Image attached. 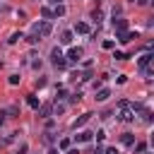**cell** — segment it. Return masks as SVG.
Masks as SVG:
<instances>
[{"label":"cell","mask_w":154,"mask_h":154,"mask_svg":"<svg viewBox=\"0 0 154 154\" xmlns=\"http://www.w3.org/2000/svg\"><path fill=\"white\" fill-rule=\"evenodd\" d=\"M118 108H120V120L123 123H132L135 120V111H132V103L128 99H120L118 101Z\"/></svg>","instance_id":"6da1fadb"},{"label":"cell","mask_w":154,"mask_h":154,"mask_svg":"<svg viewBox=\"0 0 154 154\" xmlns=\"http://www.w3.org/2000/svg\"><path fill=\"white\" fill-rule=\"evenodd\" d=\"M53 31V26H51V22H38V24H34V36H38V38H46L48 34Z\"/></svg>","instance_id":"7a4b0ae2"},{"label":"cell","mask_w":154,"mask_h":154,"mask_svg":"<svg viewBox=\"0 0 154 154\" xmlns=\"http://www.w3.org/2000/svg\"><path fill=\"white\" fill-rule=\"evenodd\" d=\"M51 63H53L55 67H60V70H63V67L67 65V60H65V55H63V51H60L58 46H55V48L51 51Z\"/></svg>","instance_id":"3957f363"},{"label":"cell","mask_w":154,"mask_h":154,"mask_svg":"<svg viewBox=\"0 0 154 154\" xmlns=\"http://www.w3.org/2000/svg\"><path fill=\"white\" fill-rule=\"evenodd\" d=\"M113 26H116V31H128V19L118 17V19H113Z\"/></svg>","instance_id":"277c9868"},{"label":"cell","mask_w":154,"mask_h":154,"mask_svg":"<svg viewBox=\"0 0 154 154\" xmlns=\"http://www.w3.org/2000/svg\"><path fill=\"white\" fill-rule=\"evenodd\" d=\"M132 38H137L132 31H118V41H120V43H130Z\"/></svg>","instance_id":"5b68a950"},{"label":"cell","mask_w":154,"mask_h":154,"mask_svg":"<svg viewBox=\"0 0 154 154\" xmlns=\"http://www.w3.org/2000/svg\"><path fill=\"white\" fill-rule=\"evenodd\" d=\"M79 58H82V48H70V51H67V60H70V63H77Z\"/></svg>","instance_id":"8992f818"},{"label":"cell","mask_w":154,"mask_h":154,"mask_svg":"<svg viewBox=\"0 0 154 154\" xmlns=\"http://www.w3.org/2000/svg\"><path fill=\"white\" fill-rule=\"evenodd\" d=\"M36 111H38V116H41V118H48V116L53 113V106H51V103H41Z\"/></svg>","instance_id":"52a82bcc"},{"label":"cell","mask_w":154,"mask_h":154,"mask_svg":"<svg viewBox=\"0 0 154 154\" xmlns=\"http://www.w3.org/2000/svg\"><path fill=\"white\" fill-rule=\"evenodd\" d=\"M89 118H91V113H82V116H79V118L72 123V128H75V130H77V128H82L84 123H89Z\"/></svg>","instance_id":"ba28073f"},{"label":"cell","mask_w":154,"mask_h":154,"mask_svg":"<svg viewBox=\"0 0 154 154\" xmlns=\"http://www.w3.org/2000/svg\"><path fill=\"white\" fill-rule=\"evenodd\" d=\"M108 96H111V89H106V87H101V89L96 91V96H94V99H96V101H106Z\"/></svg>","instance_id":"9c48e42d"},{"label":"cell","mask_w":154,"mask_h":154,"mask_svg":"<svg viewBox=\"0 0 154 154\" xmlns=\"http://www.w3.org/2000/svg\"><path fill=\"white\" fill-rule=\"evenodd\" d=\"M75 31H77V34H89L91 29H89L87 22H77V24H75Z\"/></svg>","instance_id":"30bf717a"},{"label":"cell","mask_w":154,"mask_h":154,"mask_svg":"<svg viewBox=\"0 0 154 154\" xmlns=\"http://www.w3.org/2000/svg\"><path fill=\"white\" fill-rule=\"evenodd\" d=\"M58 41H60V43H63V46H70V43H72V31H63V34H60V38H58Z\"/></svg>","instance_id":"8fae6325"},{"label":"cell","mask_w":154,"mask_h":154,"mask_svg":"<svg viewBox=\"0 0 154 154\" xmlns=\"http://www.w3.org/2000/svg\"><path fill=\"white\" fill-rule=\"evenodd\" d=\"M120 142L130 147V144H135V135H132V132H123V135H120Z\"/></svg>","instance_id":"7c38bea8"},{"label":"cell","mask_w":154,"mask_h":154,"mask_svg":"<svg viewBox=\"0 0 154 154\" xmlns=\"http://www.w3.org/2000/svg\"><path fill=\"white\" fill-rule=\"evenodd\" d=\"M149 63H152V53H144V55L140 58V70H144V67H149Z\"/></svg>","instance_id":"4fadbf2b"},{"label":"cell","mask_w":154,"mask_h":154,"mask_svg":"<svg viewBox=\"0 0 154 154\" xmlns=\"http://www.w3.org/2000/svg\"><path fill=\"white\" fill-rule=\"evenodd\" d=\"M91 135H94V132H89V130H84V132H79V135H75V140H77V142H89V140H91Z\"/></svg>","instance_id":"5bb4252c"},{"label":"cell","mask_w":154,"mask_h":154,"mask_svg":"<svg viewBox=\"0 0 154 154\" xmlns=\"http://www.w3.org/2000/svg\"><path fill=\"white\" fill-rule=\"evenodd\" d=\"M41 17H43L46 22H51V19H53V10H51V7H41Z\"/></svg>","instance_id":"9a60e30c"},{"label":"cell","mask_w":154,"mask_h":154,"mask_svg":"<svg viewBox=\"0 0 154 154\" xmlns=\"http://www.w3.org/2000/svg\"><path fill=\"white\" fill-rule=\"evenodd\" d=\"M26 103H29L31 108H38V106H41V103H38V99H36L34 94H29V96H26Z\"/></svg>","instance_id":"2e32d148"},{"label":"cell","mask_w":154,"mask_h":154,"mask_svg":"<svg viewBox=\"0 0 154 154\" xmlns=\"http://www.w3.org/2000/svg\"><path fill=\"white\" fill-rule=\"evenodd\" d=\"M17 113H19V106H10V108L5 111V118H14Z\"/></svg>","instance_id":"e0dca14e"},{"label":"cell","mask_w":154,"mask_h":154,"mask_svg":"<svg viewBox=\"0 0 154 154\" xmlns=\"http://www.w3.org/2000/svg\"><path fill=\"white\" fill-rule=\"evenodd\" d=\"M91 19H94L96 24H101V19H103V12H101V10H94V12H91Z\"/></svg>","instance_id":"ac0fdd59"},{"label":"cell","mask_w":154,"mask_h":154,"mask_svg":"<svg viewBox=\"0 0 154 154\" xmlns=\"http://www.w3.org/2000/svg\"><path fill=\"white\" fill-rule=\"evenodd\" d=\"M65 14V5H55V10H53V17H63Z\"/></svg>","instance_id":"d6986e66"},{"label":"cell","mask_w":154,"mask_h":154,"mask_svg":"<svg viewBox=\"0 0 154 154\" xmlns=\"http://www.w3.org/2000/svg\"><path fill=\"white\" fill-rule=\"evenodd\" d=\"M19 38H24V36H22V34H12V36H10V38H7V41H10V43H17V41H19Z\"/></svg>","instance_id":"ffe728a7"},{"label":"cell","mask_w":154,"mask_h":154,"mask_svg":"<svg viewBox=\"0 0 154 154\" xmlns=\"http://www.w3.org/2000/svg\"><path fill=\"white\" fill-rule=\"evenodd\" d=\"M113 58H116V60H128V55H125V53H120V51H116V53H113Z\"/></svg>","instance_id":"44dd1931"},{"label":"cell","mask_w":154,"mask_h":154,"mask_svg":"<svg viewBox=\"0 0 154 154\" xmlns=\"http://www.w3.org/2000/svg\"><path fill=\"white\" fill-rule=\"evenodd\" d=\"M63 111H65V106H63V103H55V106H53V113H55V116H58V113H63Z\"/></svg>","instance_id":"7402d4cb"},{"label":"cell","mask_w":154,"mask_h":154,"mask_svg":"<svg viewBox=\"0 0 154 154\" xmlns=\"http://www.w3.org/2000/svg\"><path fill=\"white\" fill-rule=\"evenodd\" d=\"M135 152H147V144H144V142H137V144H135Z\"/></svg>","instance_id":"603a6c76"},{"label":"cell","mask_w":154,"mask_h":154,"mask_svg":"<svg viewBox=\"0 0 154 154\" xmlns=\"http://www.w3.org/2000/svg\"><path fill=\"white\" fill-rule=\"evenodd\" d=\"M101 46H103V48H106V51H111V48H113V46H116V43H113V41H111V38H108V41H103V43H101Z\"/></svg>","instance_id":"cb8c5ba5"},{"label":"cell","mask_w":154,"mask_h":154,"mask_svg":"<svg viewBox=\"0 0 154 154\" xmlns=\"http://www.w3.org/2000/svg\"><path fill=\"white\" fill-rule=\"evenodd\" d=\"M12 135H14V132H12ZM12 135H5V137L0 140V144H10V142H12Z\"/></svg>","instance_id":"d4e9b609"},{"label":"cell","mask_w":154,"mask_h":154,"mask_svg":"<svg viewBox=\"0 0 154 154\" xmlns=\"http://www.w3.org/2000/svg\"><path fill=\"white\" fill-rule=\"evenodd\" d=\"M10 84H19V75H10Z\"/></svg>","instance_id":"484cf974"},{"label":"cell","mask_w":154,"mask_h":154,"mask_svg":"<svg viewBox=\"0 0 154 154\" xmlns=\"http://www.w3.org/2000/svg\"><path fill=\"white\" fill-rule=\"evenodd\" d=\"M67 147H70V140H67V137H65V140H60V149H67Z\"/></svg>","instance_id":"4316f807"},{"label":"cell","mask_w":154,"mask_h":154,"mask_svg":"<svg viewBox=\"0 0 154 154\" xmlns=\"http://www.w3.org/2000/svg\"><path fill=\"white\" fill-rule=\"evenodd\" d=\"M26 41H29V43H31V46H34V43H36V41H38V36H34V34H31V36H26Z\"/></svg>","instance_id":"83f0119b"},{"label":"cell","mask_w":154,"mask_h":154,"mask_svg":"<svg viewBox=\"0 0 154 154\" xmlns=\"http://www.w3.org/2000/svg\"><path fill=\"white\" fill-rule=\"evenodd\" d=\"M79 99H82V94H79V91H77V94H72V99H70V101H72V103H77V101H79Z\"/></svg>","instance_id":"f1b7e54d"},{"label":"cell","mask_w":154,"mask_h":154,"mask_svg":"<svg viewBox=\"0 0 154 154\" xmlns=\"http://www.w3.org/2000/svg\"><path fill=\"white\" fill-rule=\"evenodd\" d=\"M103 137H106V132H103V130H99V132H96V142H101Z\"/></svg>","instance_id":"f546056e"},{"label":"cell","mask_w":154,"mask_h":154,"mask_svg":"<svg viewBox=\"0 0 154 154\" xmlns=\"http://www.w3.org/2000/svg\"><path fill=\"white\" fill-rule=\"evenodd\" d=\"M26 149H29V147H26V144H22V147L17 149V154H26Z\"/></svg>","instance_id":"4dcf8cb0"},{"label":"cell","mask_w":154,"mask_h":154,"mask_svg":"<svg viewBox=\"0 0 154 154\" xmlns=\"http://www.w3.org/2000/svg\"><path fill=\"white\" fill-rule=\"evenodd\" d=\"M103 154H120V152H118V149H116V147H111V149H106V152H103Z\"/></svg>","instance_id":"1f68e13d"},{"label":"cell","mask_w":154,"mask_h":154,"mask_svg":"<svg viewBox=\"0 0 154 154\" xmlns=\"http://www.w3.org/2000/svg\"><path fill=\"white\" fill-rule=\"evenodd\" d=\"M2 120H5V111H0V125H2Z\"/></svg>","instance_id":"d6a6232c"},{"label":"cell","mask_w":154,"mask_h":154,"mask_svg":"<svg viewBox=\"0 0 154 154\" xmlns=\"http://www.w3.org/2000/svg\"><path fill=\"white\" fill-rule=\"evenodd\" d=\"M94 154H103V149H101V147H96V149H94Z\"/></svg>","instance_id":"836d02e7"},{"label":"cell","mask_w":154,"mask_h":154,"mask_svg":"<svg viewBox=\"0 0 154 154\" xmlns=\"http://www.w3.org/2000/svg\"><path fill=\"white\" fill-rule=\"evenodd\" d=\"M67 154H79V152H77V149H70V152H67Z\"/></svg>","instance_id":"e575fe53"},{"label":"cell","mask_w":154,"mask_h":154,"mask_svg":"<svg viewBox=\"0 0 154 154\" xmlns=\"http://www.w3.org/2000/svg\"><path fill=\"white\" fill-rule=\"evenodd\" d=\"M53 2H55V5H60V0H53Z\"/></svg>","instance_id":"d590c367"}]
</instances>
